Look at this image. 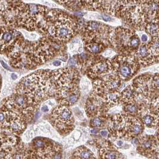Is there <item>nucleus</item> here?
Wrapping results in <instances>:
<instances>
[{
  "mask_svg": "<svg viewBox=\"0 0 159 159\" xmlns=\"http://www.w3.org/2000/svg\"><path fill=\"white\" fill-rule=\"evenodd\" d=\"M64 43L43 37L35 41L25 39L7 55L10 65L16 68L34 69L62 52Z\"/></svg>",
  "mask_w": 159,
  "mask_h": 159,
  "instance_id": "1",
  "label": "nucleus"
},
{
  "mask_svg": "<svg viewBox=\"0 0 159 159\" xmlns=\"http://www.w3.org/2000/svg\"><path fill=\"white\" fill-rule=\"evenodd\" d=\"M15 93L26 96L39 108L42 102L55 97L52 71L40 70L24 77L16 85Z\"/></svg>",
  "mask_w": 159,
  "mask_h": 159,
  "instance_id": "2",
  "label": "nucleus"
},
{
  "mask_svg": "<svg viewBox=\"0 0 159 159\" xmlns=\"http://www.w3.org/2000/svg\"><path fill=\"white\" fill-rule=\"evenodd\" d=\"M38 30L43 37L65 44L73 39L79 31L78 23L68 13L60 10L46 13Z\"/></svg>",
  "mask_w": 159,
  "mask_h": 159,
  "instance_id": "3",
  "label": "nucleus"
},
{
  "mask_svg": "<svg viewBox=\"0 0 159 159\" xmlns=\"http://www.w3.org/2000/svg\"><path fill=\"white\" fill-rule=\"evenodd\" d=\"M79 72L72 68H64L52 71V80L55 97L59 105L71 107L80 97Z\"/></svg>",
  "mask_w": 159,
  "mask_h": 159,
  "instance_id": "4",
  "label": "nucleus"
},
{
  "mask_svg": "<svg viewBox=\"0 0 159 159\" xmlns=\"http://www.w3.org/2000/svg\"><path fill=\"white\" fill-rule=\"evenodd\" d=\"M28 122L19 112L1 106L0 108V150L14 148L20 142V135Z\"/></svg>",
  "mask_w": 159,
  "mask_h": 159,
  "instance_id": "5",
  "label": "nucleus"
},
{
  "mask_svg": "<svg viewBox=\"0 0 159 159\" xmlns=\"http://www.w3.org/2000/svg\"><path fill=\"white\" fill-rule=\"evenodd\" d=\"M47 8L35 4H25L18 2L13 4L11 11L13 13L11 25L20 27L28 31L38 29L40 22L46 14Z\"/></svg>",
  "mask_w": 159,
  "mask_h": 159,
  "instance_id": "6",
  "label": "nucleus"
},
{
  "mask_svg": "<svg viewBox=\"0 0 159 159\" xmlns=\"http://www.w3.org/2000/svg\"><path fill=\"white\" fill-rule=\"evenodd\" d=\"M108 43L110 47L121 55H134L141 43L136 31L121 26H110Z\"/></svg>",
  "mask_w": 159,
  "mask_h": 159,
  "instance_id": "7",
  "label": "nucleus"
},
{
  "mask_svg": "<svg viewBox=\"0 0 159 159\" xmlns=\"http://www.w3.org/2000/svg\"><path fill=\"white\" fill-rule=\"evenodd\" d=\"M29 159H62V147L59 143L44 137L32 140L28 147Z\"/></svg>",
  "mask_w": 159,
  "mask_h": 159,
  "instance_id": "8",
  "label": "nucleus"
},
{
  "mask_svg": "<svg viewBox=\"0 0 159 159\" xmlns=\"http://www.w3.org/2000/svg\"><path fill=\"white\" fill-rule=\"evenodd\" d=\"M111 62L112 74L123 82L132 79L141 66L134 55H116L112 58Z\"/></svg>",
  "mask_w": 159,
  "mask_h": 159,
  "instance_id": "9",
  "label": "nucleus"
},
{
  "mask_svg": "<svg viewBox=\"0 0 159 159\" xmlns=\"http://www.w3.org/2000/svg\"><path fill=\"white\" fill-rule=\"evenodd\" d=\"M51 125L61 135L70 134L74 129V118L70 107L59 105L51 112Z\"/></svg>",
  "mask_w": 159,
  "mask_h": 159,
  "instance_id": "10",
  "label": "nucleus"
},
{
  "mask_svg": "<svg viewBox=\"0 0 159 159\" xmlns=\"http://www.w3.org/2000/svg\"><path fill=\"white\" fill-rule=\"evenodd\" d=\"M159 74H143L134 80L132 85L136 92L148 102L159 97Z\"/></svg>",
  "mask_w": 159,
  "mask_h": 159,
  "instance_id": "11",
  "label": "nucleus"
},
{
  "mask_svg": "<svg viewBox=\"0 0 159 159\" xmlns=\"http://www.w3.org/2000/svg\"><path fill=\"white\" fill-rule=\"evenodd\" d=\"M2 105L20 113L26 120L28 123L32 121L39 110V108L31 103L26 96L15 93L4 99Z\"/></svg>",
  "mask_w": 159,
  "mask_h": 159,
  "instance_id": "12",
  "label": "nucleus"
},
{
  "mask_svg": "<svg viewBox=\"0 0 159 159\" xmlns=\"http://www.w3.org/2000/svg\"><path fill=\"white\" fill-rule=\"evenodd\" d=\"M110 26L98 21H89L82 28V39L84 44L101 43L110 47L108 32Z\"/></svg>",
  "mask_w": 159,
  "mask_h": 159,
  "instance_id": "13",
  "label": "nucleus"
},
{
  "mask_svg": "<svg viewBox=\"0 0 159 159\" xmlns=\"http://www.w3.org/2000/svg\"><path fill=\"white\" fill-rule=\"evenodd\" d=\"M24 39L23 35L15 26L0 24V53L8 55Z\"/></svg>",
  "mask_w": 159,
  "mask_h": 159,
  "instance_id": "14",
  "label": "nucleus"
},
{
  "mask_svg": "<svg viewBox=\"0 0 159 159\" xmlns=\"http://www.w3.org/2000/svg\"><path fill=\"white\" fill-rule=\"evenodd\" d=\"M138 151L148 159H159V135L143 134L138 137Z\"/></svg>",
  "mask_w": 159,
  "mask_h": 159,
  "instance_id": "15",
  "label": "nucleus"
},
{
  "mask_svg": "<svg viewBox=\"0 0 159 159\" xmlns=\"http://www.w3.org/2000/svg\"><path fill=\"white\" fill-rule=\"evenodd\" d=\"M123 83L119 78L111 73L94 80L92 93L99 96L105 92L110 91L118 90L121 92Z\"/></svg>",
  "mask_w": 159,
  "mask_h": 159,
  "instance_id": "16",
  "label": "nucleus"
},
{
  "mask_svg": "<svg viewBox=\"0 0 159 159\" xmlns=\"http://www.w3.org/2000/svg\"><path fill=\"white\" fill-rule=\"evenodd\" d=\"M112 71L111 59L102 56H94L92 62L86 70L88 77L94 80L111 74Z\"/></svg>",
  "mask_w": 159,
  "mask_h": 159,
  "instance_id": "17",
  "label": "nucleus"
},
{
  "mask_svg": "<svg viewBox=\"0 0 159 159\" xmlns=\"http://www.w3.org/2000/svg\"><path fill=\"white\" fill-rule=\"evenodd\" d=\"M134 56L139 65L143 66L158 64L159 62V55L152 50L148 42L141 43Z\"/></svg>",
  "mask_w": 159,
  "mask_h": 159,
  "instance_id": "18",
  "label": "nucleus"
},
{
  "mask_svg": "<svg viewBox=\"0 0 159 159\" xmlns=\"http://www.w3.org/2000/svg\"><path fill=\"white\" fill-rule=\"evenodd\" d=\"M126 114L123 138L132 139L141 135L143 134L145 127L141 119L138 116Z\"/></svg>",
  "mask_w": 159,
  "mask_h": 159,
  "instance_id": "19",
  "label": "nucleus"
},
{
  "mask_svg": "<svg viewBox=\"0 0 159 159\" xmlns=\"http://www.w3.org/2000/svg\"><path fill=\"white\" fill-rule=\"evenodd\" d=\"M107 109L103 101L98 96L91 93L85 104V111L89 117L93 118L101 116Z\"/></svg>",
  "mask_w": 159,
  "mask_h": 159,
  "instance_id": "20",
  "label": "nucleus"
},
{
  "mask_svg": "<svg viewBox=\"0 0 159 159\" xmlns=\"http://www.w3.org/2000/svg\"><path fill=\"white\" fill-rule=\"evenodd\" d=\"M148 105V104H146L142 106L138 117L143 122L144 127L158 130L159 116H156L149 110Z\"/></svg>",
  "mask_w": 159,
  "mask_h": 159,
  "instance_id": "21",
  "label": "nucleus"
},
{
  "mask_svg": "<svg viewBox=\"0 0 159 159\" xmlns=\"http://www.w3.org/2000/svg\"><path fill=\"white\" fill-rule=\"evenodd\" d=\"M99 156L100 159H121L119 152L108 141L98 143Z\"/></svg>",
  "mask_w": 159,
  "mask_h": 159,
  "instance_id": "22",
  "label": "nucleus"
},
{
  "mask_svg": "<svg viewBox=\"0 0 159 159\" xmlns=\"http://www.w3.org/2000/svg\"><path fill=\"white\" fill-rule=\"evenodd\" d=\"M136 92L131 84L121 91L120 103L124 105L129 103H136Z\"/></svg>",
  "mask_w": 159,
  "mask_h": 159,
  "instance_id": "23",
  "label": "nucleus"
},
{
  "mask_svg": "<svg viewBox=\"0 0 159 159\" xmlns=\"http://www.w3.org/2000/svg\"><path fill=\"white\" fill-rule=\"evenodd\" d=\"M71 159H97L94 153L86 146H80L72 153Z\"/></svg>",
  "mask_w": 159,
  "mask_h": 159,
  "instance_id": "24",
  "label": "nucleus"
},
{
  "mask_svg": "<svg viewBox=\"0 0 159 159\" xmlns=\"http://www.w3.org/2000/svg\"><path fill=\"white\" fill-rule=\"evenodd\" d=\"M84 46L88 53L96 55L101 53H102L103 51L108 48L107 46L101 43H89L84 44Z\"/></svg>",
  "mask_w": 159,
  "mask_h": 159,
  "instance_id": "25",
  "label": "nucleus"
},
{
  "mask_svg": "<svg viewBox=\"0 0 159 159\" xmlns=\"http://www.w3.org/2000/svg\"><path fill=\"white\" fill-rule=\"evenodd\" d=\"M13 4V0H0V23L11 10Z\"/></svg>",
  "mask_w": 159,
  "mask_h": 159,
  "instance_id": "26",
  "label": "nucleus"
},
{
  "mask_svg": "<svg viewBox=\"0 0 159 159\" xmlns=\"http://www.w3.org/2000/svg\"><path fill=\"white\" fill-rule=\"evenodd\" d=\"M102 0H79L80 4L83 7L90 10L98 11L101 5Z\"/></svg>",
  "mask_w": 159,
  "mask_h": 159,
  "instance_id": "27",
  "label": "nucleus"
},
{
  "mask_svg": "<svg viewBox=\"0 0 159 159\" xmlns=\"http://www.w3.org/2000/svg\"><path fill=\"white\" fill-rule=\"evenodd\" d=\"M123 107L125 114L135 116H138L142 107L141 105L137 103H129L123 105Z\"/></svg>",
  "mask_w": 159,
  "mask_h": 159,
  "instance_id": "28",
  "label": "nucleus"
},
{
  "mask_svg": "<svg viewBox=\"0 0 159 159\" xmlns=\"http://www.w3.org/2000/svg\"><path fill=\"white\" fill-rule=\"evenodd\" d=\"M68 50L72 55L79 54L83 52L82 41L80 39H75L70 42L68 45Z\"/></svg>",
  "mask_w": 159,
  "mask_h": 159,
  "instance_id": "29",
  "label": "nucleus"
},
{
  "mask_svg": "<svg viewBox=\"0 0 159 159\" xmlns=\"http://www.w3.org/2000/svg\"><path fill=\"white\" fill-rule=\"evenodd\" d=\"M107 119H108L106 116H103L102 115L96 116L95 117L91 118L90 121V125L91 127L96 129L103 127L106 125Z\"/></svg>",
  "mask_w": 159,
  "mask_h": 159,
  "instance_id": "30",
  "label": "nucleus"
},
{
  "mask_svg": "<svg viewBox=\"0 0 159 159\" xmlns=\"http://www.w3.org/2000/svg\"><path fill=\"white\" fill-rule=\"evenodd\" d=\"M145 32L149 35L151 37H159V22H154L150 24H147L145 28Z\"/></svg>",
  "mask_w": 159,
  "mask_h": 159,
  "instance_id": "31",
  "label": "nucleus"
},
{
  "mask_svg": "<svg viewBox=\"0 0 159 159\" xmlns=\"http://www.w3.org/2000/svg\"><path fill=\"white\" fill-rule=\"evenodd\" d=\"M117 55V53L112 49L110 48H106L103 52V53H102V56H103L105 58H111L113 57L114 56Z\"/></svg>",
  "mask_w": 159,
  "mask_h": 159,
  "instance_id": "32",
  "label": "nucleus"
},
{
  "mask_svg": "<svg viewBox=\"0 0 159 159\" xmlns=\"http://www.w3.org/2000/svg\"><path fill=\"white\" fill-rule=\"evenodd\" d=\"M139 35V37L140 39L141 43H147L149 42L151 39V38H150L148 34H147L145 32H143L141 34V35Z\"/></svg>",
  "mask_w": 159,
  "mask_h": 159,
  "instance_id": "33",
  "label": "nucleus"
},
{
  "mask_svg": "<svg viewBox=\"0 0 159 159\" xmlns=\"http://www.w3.org/2000/svg\"><path fill=\"white\" fill-rule=\"evenodd\" d=\"M57 2L61 4H65L66 6H70L72 4H73L76 0H55Z\"/></svg>",
  "mask_w": 159,
  "mask_h": 159,
  "instance_id": "34",
  "label": "nucleus"
},
{
  "mask_svg": "<svg viewBox=\"0 0 159 159\" xmlns=\"http://www.w3.org/2000/svg\"><path fill=\"white\" fill-rule=\"evenodd\" d=\"M100 135L102 136L103 138H107L108 135H110V133L108 132V130H105V129H102L100 131Z\"/></svg>",
  "mask_w": 159,
  "mask_h": 159,
  "instance_id": "35",
  "label": "nucleus"
},
{
  "mask_svg": "<svg viewBox=\"0 0 159 159\" xmlns=\"http://www.w3.org/2000/svg\"><path fill=\"white\" fill-rule=\"evenodd\" d=\"M0 62H1V65H2V66H3L5 69H6V70H9V71H11V69L10 68V66H9L8 65L6 64V63H5L3 61H1Z\"/></svg>",
  "mask_w": 159,
  "mask_h": 159,
  "instance_id": "36",
  "label": "nucleus"
},
{
  "mask_svg": "<svg viewBox=\"0 0 159 159\" xmlns=\"http://www.w3.org/2000/svg\"><path fill=\"white\" fill-rule=\"evenodd\" d=\"M41 110L43 112H48L49 111V108H48V107L47 105H43V107H41Z\"/></svg>",
  "mask_w": 159,
  "mask_h": 159,
  "instance_id": "37",
  "label": "nucleus"
},
{
  "mask_svg": "<svg viewBox=\"0 0 159 159\" xmlns=\"http://www.w3.org/2000/svg\"><path fill=\"white\" fill-rule=\"evenodd\" d=\"M61 64H62V62L60 61H58V60H56L54 62H53V65L55 66H59L60 65H61Z\"/></svg>",
  "mask_w": 159,
  "mask_h": 159,
  "instance_id": "38",
  "label": "nucleus"
},
{
  "mask_svg": "<svg viewBox=\"0 0 159 159\" xmlns=\"http://www.w3.org/2000/svg\"><path fill=\"white\" fill-rule=\"evenodd\" d=\"M91 133L93 134H95L96 135L98 134V129H96V128H93L91 129Z\"/></svg>",
  "mask_w": 159,
  "mask_h": 159,
  "instance_id": "39",
  "label": "nucleus"
},
{
  "mask_svg": "<svg viewBox=\"0 0 159 159\" xmlns=\"http://www.w3.org/2000/svg\"><path fill=\"white\" fill-rule=\"evenodd\" d=\"M116 145L117 146V147H121L122 145H123V142L122 141H121V140H119V141H117V142H116Z\"/></svg>",
  "mask_w": 159,
  "mask_h": 159,
  "instance_id": "40",
  "label": "nucleus"
},
{
  "mask_svg": "<svg viewBox=\"0 0 159 159\" xmlns=\"http://www.w3.org/2000/svg\"><path fill=\"white\" fill-rule=\"evenodd\" d=\"M11 78H12V79L13 80H16L17 79V75H16V74H15V73H13L12 74H11Z\"/></svg>",
  "mask_w": 159,
  "mask_h": 159,
  "instance_id": "41",
  "label": "nucleus"
},
{
  "mask_svg": "<svg viewBox=\"0 0 159 159\" xmlns=\"http://www.w3.org/2000/svg\"><path fill=\"white\" fill-rule=\"evenodd\" d=\"M1 77H0V90H1Z\"/></svg>",
  "mask_w": 159,
  "mask_h": 159,
  "instance_id": "42",
  "label": "nucleus"
}]
</instances>
